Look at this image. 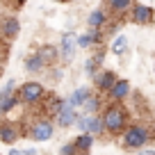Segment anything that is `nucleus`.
<instances>
[{"instance_id":"nucleus-1","label":"nucleus","mask_w":155,"mask_h":155,"mask_svg":"<svg viewBox=\"0 0 155 155\" xmlns=\"http://www.w3.org/2000/svg\"><path fill=\"white\" fill-rule=\"evenodd\" d=\"M103 119V130L112 132V135H123V130L128 128V110L121 103H110L101 114Z\"/></svg>"},{"instance_id":"nucleus-2","label":"nucleus","mask_w":155,"mask_h":155,"mask_svg":"<svg viewBox=\"0 0 155 155\" xmlns=\"http://www.w3.org/2000/svg\"><path fill=\"white\" fill-rule=\"evenodd\" d=\"M150 130L146 126H141V123H132V126H128L126 130H123L121 135V144L123 148H144L146 144L150 141Z\"/></svg>"},{"instance_id":"nucleus-3","label":"nucleus","mask_w":155,"mask_h":155,"mask_svg":"<svg viewBox=\"0 0 155 155\" xmlns=\"http://www.w3.org/2000/svg\"><path fill=\"white\" fill-rule=\"evenodd\" d=\"M25 135L32 141H48L50 137L55 135V123L48 121V119H39V121H34L32 126H30V130L25 132Z\"/></svg>"},{"instance_id":"nucleus-4","label":"nucleus","mask_w":155,"mask_h":155,"mask_svg":"<svg viewBox=\"0 0 155 155\" xmlns=\"http://www.w3.org/2000/svg\"><path fill=\"white\" fill-rule=\"evenodd\" d=\"M41 96H44V84L37 82V80L25 82L23 87L18 89V101L25 103V105H34V103H39V101H41Z\"/></svg>"},{"instance_id":"nucleus-5","label":"nucleus","mask_w":155,"mask_h":155,"mask_svg":"<svg viewBox=\"0 0 155 155\" xmlns=\"http://www.w3.org/2000/svg\"><path fill=\"white\" fill-rule=\"evenodd\" d=\"M75 126L80 128L82 132H91V135H101L103 132V119L98 114H82L78 116Z\"/></svg>"},{"instance_id":"nucleus-6","label":"nucleus","mask_w":155,"mask_h":155,"mask_svg":"<svg viewBox=\"0 0 155 155\" xmlns=\"http://www.w3.org/2000/svg\"><path fill=\"white\" fill-rule=\"evenodd\" d=\"M130 18L137 25H153L155 23V9L150 5H135L130 12Z\"/></svg>"},{"instance_id":"nucleus-7","label":"nucleus","mask_w":155,"mask_h":155,"mask_svg":"<svg viewBox=\"0 0 155 155\" xmlns=\"http://www.w3.org/2000/svg\"><path fill=\"white\" fill-rule=\"evenodd\" d=\"M128 94H130V82L128 80H116V84L110 89V94H107V98H110V103H121L128 98Z\"/></svg>"},{"instance_id":"nucleus-8","label":"nucleus","mask_w":155,"mask_h":155,"mask_svg":"<svg viewBox=\"0 0 155 155\" xmlns=\"http://www.w3.org/2000/svg\"><path fill=\"white\" fill-rule=\"evenodd\" d=\"M107 12L114 16H126L128 12H132L135 7V0H105Z\"/></svg>"},{"instance_id":"nucleus-9","label":"nucleus","mask_w":155,"mask_h":155,"mask_svg":"<svg viewBox=\"0 0 155 155\" xmlns=\"http://www.w3.org/2000/svg\"><path fill=\"white\" fill-rule=\"evenodd\" d=\"M116 73L114 71H101L96 78H94V82H96V87L101 89V91H105V94H110V89L116 84Z\"/></svg>"},{"instance_id":"nucleus-10","label":"nucleus","mask_w":155,"mask_h":155,"mask_svg":"<svg viewBox=\"0 0 155 155\" xmlns=\"http://www.w3.org/2000/svg\"><path fill=\"white\" fill-rule=\"evenodd\" d=\"M75 48H78V39L73 32H66L62 37V57L64 62H71L73 57H75Z\"/></svg>"},{"instance_id":"nucleus-11","label":"nucleus","mask_w":155,"mask_h":155,"mask_svg":"<svg viewBox=\"0 0 155 155\" xmlns=\"http://www.w3.org/2000/svg\"><path fill=\"white\" fill-rule=\"evenodd\" d=\"M75 121H78V112H75V107L68 105V103H64V107L59 110V114H57V126L68 128V126H73Z\"/></svg>"},{"instance_id":"nucleus-12","label":"nucleus","mask_w":155,"mask_h":155,"mask_svg":"<svg viewBox=\"0 0 155 155\" xmlns=\"http://www.w3.org/2000/svg\"><path fill=\"white\" fill-rule=\"evenodd\" d=\"M18 137H21V132H18V128H16L14 123L0 121V141H2V144H14Z\"/></svg>"},{"instance_id":"nucleus-13","label":"nucleus","mask_w":155,"mask_h":155,"mask_svg":"<svg viewBox=\"0 0 155 155\" xmlns=\"http://www.w3.org/2000/svg\"><path fill=\"white\" fill-rule=\"evenodd\" d=\"M18 32H21V23L14 18V16H9V18H5V21H0V34H2L5 39H14Z\"/></svg>"},{"instance_id":"nucleus-14","label":"nucleus","mask_w":155,"mask_h":155,"mask_svg":"<svg viewBox=\"0 0 155 155\" xmlns=\"http://www.w3.org/2000/svg\"><path fill=\"white\" fill-rule=\"evenodd\" d=\"M91 96H94V94H91V89H89V87H80V89H75V91L68 96L66 103H68V105H73V107H82Z\"/></svg>"},{"instance_id":"nucleus-15","label":"nucleus","mask_w":155,"mask_h":155,"mask_svg":"<svg viewBox=\"0 0 155 155\" xmlns=\"http://www.w3.org/2000/svg\"><path fill=\"white\" fill-rule=\"evenodd\" d=\"M94 137L96 135H91V132H80V135L75 137V141H73V144H75V150L80 155L89 153V148L94 146Z\"/></svg>"},{"instance_id":"nucleus-16","label":"nucleus","mask_w":155,"mask_h":155,"mask_svg":"<svg viewBox=\"0 0 155 155\" xmlns=\"http://www.w3.org/2000/svg\"><path fill=\"white\" fill-rule=\"evenodd\" d=\"M87 23H89V28L103 30V28H105V25H107V12H105V9H94L91 14H89Z\"/></svg>"},{"instance_id":"nucleus-17","label":"nucleus","mask_w":155,"mask_h":155,"mask_svg":"<svg viewBox=\"0 0 155 155\" xmlns=\"http://www.w3.org/2000/svg\"><path fill=\"white\" fill-rule=\"evenodd\" d=\"M25 68H28L30 73H39V71H44L46 68V62L41 59V55H30L28 59H25Z\"/></svg>"},{"instance_id":"nucleus-18","label":"nucleus","mask_w":155,"mask_h":155,"mask_svg":"<svg viewBox=\"0 0 155 155\" xmlns=\"http://www.w3.org/2000/svg\"><path fill=\"white\" fill-rule=\"evenodd\" d=\"M39 55H41V59L46 62V66H50V64L55 62V57H57V50H55L53 46H41Z\"/></svg>"},{"instance_id":"nucleus-19","label":"nucleus","mask_w":155,"mask_h":155,"mask_svg":"<svg viewBox=\"0 0 155 155\" xmlns=\"http://www.w3.org/2000/svg\"><path fill=\"white\" fill-rule=\"evenodd\" d=\"M16 103H21L18 101V94H12V96H5L2 101H0V114H7V112L12 110V107H16Z\"/></svg>"},{"instance_id":"nucleus-20","label":"nucleus","mask_w":155,"mask_h":155,"mask_svg":"<svg viewBox=\"0 0 155 155\" xmlns=\"http://www.w3.org/2000/svg\"><path fill=\"white\" fill-rule=\"evenodd\" d=\"M128 48V37L126 34H121V37H116L114 39V44H112V53L114 55H123Z\"/></svg>"},{"instance_id":"nucleus-21","label":"nucleus","mask_w":155,"mask_h":155,"mask_svg":"<svg viewBox=\"0 0 155 155\" xmlns=\"http://www.w3.org/2000/svg\"><path fill=\"white\" fill-rule=\"evenodd\" d=\"M82 107H84V112H87V114H96V110L101 107V98H98V96H91Z\"/></svg>"},{"instance_id":"nucleus-22","label":"nucleus","mask_w":155,"mask_h":155,"mask_svg":"<svg viewBox=\"0 0 155 155\" xmlns=\"http://www.w3.org/2000/svg\"><path fill=\"white\" fill-rule=\"evenodd\" d=\"M14 84H16V80H7L5 87H2V94H5V96H12V94H14Z\"/></svg>"},{"instance_id":"nucleus-23","label":"nucleus","mask_w":155,"mask_h":155,"mask_svg":"<svg viewBox=\"0 0 155 155\" xmlns=\"http://www.w3.org/2000/svg\"><path fill=\"white\" fill-rule=\"evenodd\" d=\"M78 48H91V41H89V37H87V34L78 37Z\"/></svg>"},{"instance_id":"nucleus-24","label":"nucleus","mask_w":155,"mask_h":155,"mask_svg":"<svg viewBox=\"0 0 155 155\" xmlns=\"http://www.w3.org/2000/svg\"><path fill=\"white\" fill-rule=\"evenodd\" d=\"M78 150H75V144H66V146H62V150H59V155H75Z\"/></svg>"},{"instance_id":"nucleus-25","label":"nucleus","mask_w":155,"mask_h":155,"mask_svg":"<svg viewBox=\"0 0 155 155\" xmlns=\"http://www.w3.org/2000/svg\"><path fill=\"white\" fill-rule=\"evenodd\" d=\"M23 155H39V153H37V148H25Z\"/></svg>"},{"instance_id":"nucleus-26","label":"nucleus","mask_w":155,"mask_h":155,"mask_svg":"<svg viewBox=\"0 0 155 155\" xmlns=\"http://www.w3.org/2000/svg\"><path fill=\"white\" fill-rule=\"evenodd\" d=\"M141 155H155V148H144V150H141Z\"/></svg>"},{"instance_id":"nucleus-27","label":"nucleus","mask_w":155,"mask_h":155,"mask_svg":"<svg viewBox=\"0 0 155 155\" xmlns=\"http://www.w3.org/2000/svg\"><path fill=\"white\" fill-rule=\"evenodd\" d=\"M7 155H23V150H18V148H12Z\"/></svg>"},{"instance_id":"nucleus-28","label":"nucleus","mask_w":155,"mask_h":155,"mask_svg":"<svg viewBox=\"0 0 155 155\" xmlns=\"http://www.w3.org/2000/svg\"><path fill=\"white\" fill-rule=\"evenodd\" d=\"M23 2H25V0H12V5H14V9H16V7H21Z\"/></svg>"},{"instance_id":"nucleus-29","label":"nucleus","mask_w":155,"mask_h":155,"mask_svg":"<svg viewBox=\"0 0 155 155\" xmlns=\"http://www.w3.org/2000/svg\"><path fill=\"white\" fill-rule=\"evenodd\" d=\"M57 2H64V0H57Z\"/></svg>"},{"instance_id":"nucleus-30","label":"nucleus","mask_w":155,"mask_h":155,"mask_svg":"<svg viewBox=\"0 0 155 155\" xmlns=\"http://www.w3.org/2000/svg\"><path fill=\"white\" fill-rule=\"evenodd\" d=\"M84 155H89V153H84Z\"/></svg>"}]
</instances>
